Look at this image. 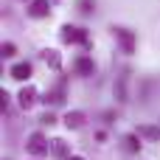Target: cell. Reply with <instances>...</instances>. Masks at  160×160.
I'll return each mask as SVG.
<instances>
[{
  "label": "cell",
  "instance_id": "cell-1",
  "mask_svg": "<svg viewBox=\"0 0 160 160\" xmlns=\"http://www.w3.org/2000/svg\"><path fill=\"white\" fill-rule=\"evenodd\" d=\"M62 42L65 45H84L90 48V37H87V28H79V25H62Z\"/></svg>",
  "mask_w": 160,
  "mask_h": 160
},
{
  "label": "cell",
  "instance_id": "cell-2",
  "mask_svg": "<svg viewBox=\"0 0 160 160\" xmlns=\"http://www.w3.org/2000/svg\"><path fill=\"white\" fill-rule=\"evenodd\" d=\"M112 37L118 39V45H121L124 53H135V48H138V37H135V31L115 25V28H112Z\"/></svg>",
  "mask_w": 160,
  "mask_h": 160
},
{
  "label": "cell",
  "instance_id": "cell-3",
  "mask_svg": "<svg viewBox=\"0 0 160 160\" xmlns=\"http://www.w3.org/2000/svg\"><path fill=\"white\" fill-rule=\"evenodd\" d=\"M48 138L42 135V132H31L28 135V141H25V152L28 155H34V158H45L48 155Z\"/></svg>",
  "mask_w": 160,
  "mask_h": 160
},
{
  "label": "cell",
  "instance_id": "cell-4",
  "mask_svg": "<svg viewBox=\"0 0 160 160\" xmlns=\"http://www.w3.org/2000/svg\"><path fill=\"white\" fill-rule=\"evenodd\" d=\"M17 104H20V110L28 112V110L37 104V87H34V84H25V87L17 93Z\"/></svg>",
  "mask_w": 160,
  "mask_h": 160
},
{
  "label": "cell",
  "instance_id": "cell-5",
  "mask_svg": "<svg viewBox=\"0 0 160 160\" xmlns=\"http://www.w3.org/2000/svg\"><path fill=\"white\" fill-rule=\"evenodd\" d=\"M73 70H76L79 76H84V79H87V76H93V73H96V62H93L90 56H84V53H82V56H76Z\"/></svg>",
  "mask_w": 160,
  "mask_h": 160
},
{
  "label": "cell",
  "instance_id": "cell-6",
  "mask_svg": "<svg viewBox=\"0 0 160 160\" xmlns=\"http://www.w3.org/2000/svg\"><path fill=\"white\" fill-rule=\"evenodd\" d=\"M48 14H51V3H48V0H31V3H28V17L42 20V17H48Z\"/></svg>",
  "mask_w": 160,
  "mask_h": 160
},
{
  "label": "cell",
  "instance_id": "cell-7",
  "mask_svg": "<svg viewBox=\"0 0 160 160\" xmlns=\"http://www.w3.org/2000/svg\"><path fill=\"white\" fill-rule=\"evenodd\" d=\"M62 121H65V127H68V129H82V127H84V121H87V115H84L82 110H70V112H65V118H62Z\"/></svg>",
  "mask_w": 160,
  "mask_h": 160
},
{
  "label": "cell",
  "instance_id": "cell-8",
  "mask_svg": "<svg viewBox=\"0 0 160 160\" xmlns=\"http://www.w3.org/2000/svg\"><path fill=\"white\" fill-rule=\"evenodd\" d=\"M8 76L17 79V82H28V79H31V65H28V62H17V65H11Z\"/></svg>",
  "mask_w": 160,
  "mask_h": 160
},
{
  "label": "cell",
  "instance_id": "cell-9",
  "mask_svg": "<svg viewBox=\"0 0 160 160\" xmlns=\"http://www.w3.org/2000/svg\"><path fill=\"white\" fill-rule=\"evenodd\" d=\"M42 62H45L48 68H53V70L62 68V56H59V51H53V48H45V51H42Z\"/></svg>",
  "mask_w": 160,
  "mask_h": 160
},
{
  "label": "cell",
  "instance_id": "cell-10",
  "mask_svg": "<svg viewBox=\"0 0 160 160\" xmlns=\"http://www.w3.org/2000/svg\"><path fill=\"white\" fill-rule=\"evenodd\" d=\"M124 149H127L129 155H135V152H141V135H138V132H132V135H127V138H124Z\"/></svg>",
  "mask_w": 160,
  "mask_h": 160
},
{
  "label": "cell",
  "instance_id": "cell-11",
  "mask_svg": "<svg viewBox=\"0 0 160 160\" xmlns=\"http://www.w3.org/2000/svg\"><path fill=\"white\" fill-rule=\"evenodd\" d=\"M45 101H51V104H62V101H65V84L59 82V84L48 93V98H45Z\"/></svg>",
  "mask_w": 160,
  "mask_h": 160
},
{
  "label": "cell",
  "instance_id": "cell-12",
  "mask_svg": "<svg viewBox=\"0 0 160 160\" xmlns=\"http://www.w3.org/2000/svg\"><path fill=\"white\" fill-rule=\"evenodd\" d=\"M51 152H53V155H56V158H70V155H68V143H65V141H62V138H56V141H51Z\"/></svg>",
  "mask_w": 160,
  "mask_h": 160
},
{
  "label": "cell",
  "instance_id": "cell-13",
  "mask_svg": "<svg viewBox=\"0 0 160 160\" xmlns=\"http://www.w3.org/2000/svg\"><path fill=\"white\" fill-rule=\"evenodd\" d=\"M138 135H146V138H152V141H160V129L158 127H141Z\"/></svg>",
  "mask_w": 160,
  "mask_h": 160
},
{
  "label": "cell",
  "instance_id": "cell-14",
  "mask_svg": "<svg viewBox=\"0 0 160 160\" xmlns=\"http://www.w3.org/2000/svg\"><path fill=\"white\" fill-rule=\"evenodd\" d=\"M14 53H17V48H14V42H3V56H6V59H11Z\"/></svg>",
  "mask_w": 160,
  "mask_h": 160
},
{
  "label": "cell",
  "instance_id": "cell-15",
  "mask_svg": "<svg viewBox=\"0 0 160 160\" xmlns=\"http://www.w3.org/2000/svg\"><path fill=\"white\" fill-rule=\"evenodd\" d=\"M93 6H96L93 0H82V3H79V11H82V14H90V11H93Z\"/></svg>",
  "mask_w": 160,
  "mask_h": 160
},
{
  "label": "cell",
  "instance_id": "cell-16",
  "mask_svg": "<svg viewBox=\"0 0 160 160\" xmlns=\"http://www.w3.org/2000/svg\"><path fill=\"white\" fill-rule=\"evenodd\" d=\"M53 121H56V118H53V115H51V112H48V115H42V124H48V127H51V124H53Z\"/></svg>",
  "mask_w": 160,
  "mask_h": 160
},
{
  "label": "cell",
  "instance_id": "cell-17",
  "mask_svg": "<svg viewBox=\"0 0 160 160\" xmlns=\"http://www.w3.org/2000/svg\"><path fill=\"white\" fill-rule=\"evenodd\" d=\"M68 160H84V158H82V155H70Z\"/></svg>",
  "mask_w": 160,
  "mask_h": 160
},
{
  "label": "cell",
  "instance_id": "cell-18",
  "mask_svg": "<svg viewBox=\"0 0 160 160\" xmlns=\"http://www.w3.org/2000/svg\"><path fill=\"white\" fill-rule=\"evenodd\" d=\"M31 160H42V158H31Z\"/></svg>",
  "mask_w": 160,
  "mask_h": 160
}]
</instances>
